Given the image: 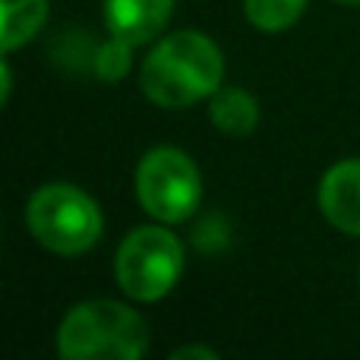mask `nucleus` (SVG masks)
I'll use <instances>...</instances> for the list:
<instances>
[{"mask_svg": "<svg viewBox=\"0 0 360 360\" xmlns=\"http://www.w3.org/2000/svg\"><path fill=\"white\" fill-rule=\"evenodd\" d=\"M224 86V54L205 32L180 29L158 38L139 67V89L158 108H190Z\"/></svg>", "mask_w": 360, "mask_h": 360, "instance_id": "1", "label": "nucleus"}, {"mask_svg": "<svg viewBox=\"0 0 360 360\" xmlns=\"http://www.w3.org/2000/svg\"><path fill=\"white\" fill-rule=\"evenodd\" d=\"M63 360H139L149 351V323L120 300H82L57 329Z\"/></svg>", "mask_w": 360, "mask_h": 360, "instance_id": "2", "label": "nucleus"}, {"mask_svg": "<svg viewBox=\"0 0 360 360\" xmlns=\"http://www.w3.org/2000/svg\"><path fill=\"white\" fill-rule=\"evenodd\" d=\"M25 224L44 250L57 256H79L105 234L101 209L86 190L73 184H44L25 205Z\"/></svg>", "mask_w": 360, "mask_h": 360, "instance_id": "3", "label": "nucleus"}, {"mask_svg": "<svg viewBox=\"0 0 360 360\" xmlns=\"http://www.w3.org/2000/svg\"><path fill=\"white\" fill-rule=\"evenodd\" d=\"M184 272V243L162 224L133 228L114 256L117 288L136 304H155L174 291Z\"/></svg>", "mask_w": 360, "mask_h": 360, "instance_id": "4", "label": "nucleus"}, {"mask_svg": "<svg viewBox=\"0 0 360 360\" xmlns=\"http://www.w3.org/2000/svg\"><path fill=\"white\" fill-rule=\"evenodd\" d=\"M136 199L155 221H186L202 199V174L184 149L155 146L136 168Z\"/></svg>", "mask_w": 360, "mask_h": 360, "instance_id": "5", "label": "nucleus"}, {"mask_svg": "<svg viewBox=\"0 0 360 360\" xmlns=\"http://www.w3.org/2000/svg\"><path fill=\"white\" fill-rule=\"evenodd\" d=\"M319 212L335 231L360 237V158L332 165L319 180Z\"/></svg>", "mask_w": 360, "mask_h": 360, "instance_id": "6", "label": "nucleus"}, {"mask_svg": "<svg viewBox=\"0 0 360 360\" xmlns=\"http://www.w3.org/2000/svg\"><path fill=\"white\" fill-rule=\"evenodd\" d=\"M101 13L111 38L139 48L165 32L174 13V0H101Z\"/></svg>", "mask_w": 360, "mask_h": 360, "instance_id": "7", "label": "nucleus"}, {"mask_svg": "<svg viewBox=\"0 0 360 360\" xmlns=\"http://www.w3.org/2000/svg\"><path fill=\"white\" fill-rule=\"evenodd\" d=\"M209 117L224 136H250L259 124V101L240 86H221L209 98Z\"/></svg>", "mask_w": 360, "mask_h": 360, "instance_id": "8", "label": "nucleus"}, {"mask_svg": "<svg viewBox=\"0 0 360 360\" xmlns=\"http://www.w3.org/2000/svg\"><path fill=\"white\" fill-rule=\"evenodd\" d=\"M0 48L4 54L29 44L48 22V0H0Z\"/></svg>", "mask_w": 360, "mask_h": 360, "instance_id": "9", "label": "nucleus"}, {"mask_svg": "<svg viewBox=\"0 0 360 360\" xmlns=\"http://www.w3.org/2000/svg\"><path fill=\"white\" fill-rule=\"evenodd\" d=\"M307 10V0H243V16L266 35L291 29Z\"/></svg>", "mask_w": 360, "mask_h": 360, "instance_id": "10", "label": "nucleus"}, {"mask_svg": "<svg viewBox=\"0 0 360 360\" xmlns=\"http://www.w3.org/2000/svg\"><path fill=\"white\" fill-rule=\"evenodd\" d=\"M130 44L120 41V38H111V41H105L98 48V54H95V73L101 76L105 82H120L127 73H130Z\"/></svg>", "mask_w": 360, "mask_h": 360, "instance_id": "11", "label": "nucleus"}, {"mask_svg": "<svg viewBox=\"0 0 360 360\" xmlns=\"http://www.w3.org/2000/svg\"><path fill=\"white\" fill-rule=\"evenodd\" d=\"M186 357H199V360H218V354L205 345H190V348H177L171 351V360H186Z\"/></svg>", "mask_w": 360, "mask_h": 360, "instance_id": "12", "label": "nucleus"}, {"mask_svg": "<svg viewBox=\"0 0 360 360\" xmlns=\"http://www.w3.org/2000/svg\"><path fill=\"white\" fill-rule=\"evenodd\" d=\"M10 89H13V70H10V60H0V101H10Z\"/></svg>", "mask_w": 360, "mask_h": 360, "instance_id": "13", "label": "nucleus"}, {"mask_svg": "<svg viewBox=\"0 0 360 360\" xmlns=\"http://www.w3.org/2000/svg\"><path fill=\"white\" fill-rule=\"evenodd\" d=\"M335 4H345V6H360V0H335Z\"/></svg>", "mask_w": 360, "mask_h": 360, "instance_id": "14", "label": "nucleus"}]
</instances>
